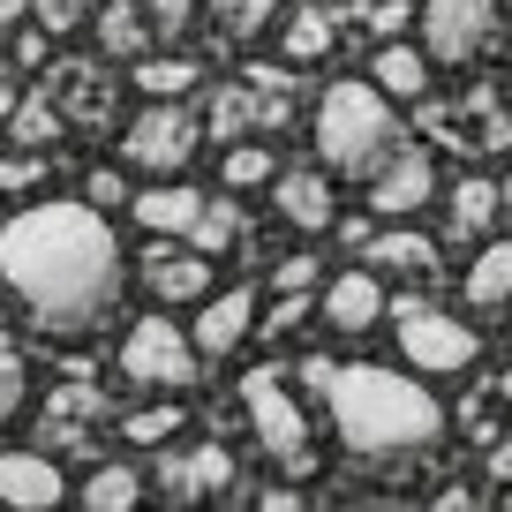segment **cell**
<instances>
[{
  "label": "cell",
  "mask_w": 512,
  "mask_h": 512,
  "mask_svg": "<svg viewBox=\"0 0 512 512\" xmlns=\"http://www.w3.org/2000/svg\"><path fill=\"white\" fill-rule=\"evenodd\" d=\"M0 279L16 287L38 332L83 339L121 302V241L91 196L83 204H31L0 226Z\"/></svg>",
  "instance_id": "obj_1"
},
{
  "label": "cell",
  "mask_w": 512,
  "mask_h": 512,
  "mask_svg": "<svg viewBox=\"0 0 512 512\" xmlns=\"http://www.w3.org/2000/svg\"><path fill=\"white\" fill-rule=\"evenodd\" d=\"M302 377L332 407L339 452L369 475H407L445 445V407L437 392H422L415 369H384V362H302Z\"/></svg>",
  "instance_id": "obj_2"
},
{
  "label": "cell",
  "mask_w": 512,
  "mask_h": 512,
  "mask_svg": "<svg viewBox=\"0 0 512 512\" xmlns=\"http://www.w3.org/2000/svg\"><path fill=\"white\" fill-rule=\"evenodd\" d=\"M407 144V121H400V98H384L377 83H324L317 98V159L332 181H377V166Z\"/></svg>",
  "instance_id": "obj_3"
},
{
  "label": "cell",
  "mask_w": 512,
  "mask_h": 512,
  "mask_svg": "<svg viewBox=\"0 0 512 512\" xmlns=\"http://www.w3.org/2000/svg\"><path fill=\"white\" fill-rule=\"evenodd\" d=\"M241 407H249L256 452H264L279 475H287V482H309V475H317L309 415H302V400L287 392V369H249V377H241Z\"/></svg>",
  "instance_id": "obj_4"
},
{
  "label": "cell",
  "mask_w": 512,
  "mask_h": 512,
  "mask_svg": "<svg viewBox=\"0 0 512 512\" xmlns=\"http://www.w3.org/2000/svg\"><path fill=\"white\" fill-rule=\"evenodd\" d=\"M196 369H204V347L196 332H181L174 317H136L121 339V377L144 384V392H189Z\"/></svg>",
  "instance_id": "obj_5"
},
{
  "label": "cell",
  "mask_w": 512,
  "mask_h": 512,
  "mask_svg": "<svg viewBox=\"0 0 512 512\" xmlns=\"http://www.w3.org/2000/svg\"><path fill=\"white\" fill-rule=\"evenodd\" d=\"M392 339H400L415 377H460L482 354V339L467 332L460 317H445V309H430V302H407V294L392 302Z\"/></svg>",
  "instance_id": "obj_6"
},
{
  "label": "cell",
  "mask_w": 512,
  "mask_h": 512,
  "mask_svg": "<svg viewBox=\"0 0 512 512\" xmlns=\"http://www.w3.org/2000/svg\"><path fill=\"white\" fill-rule=\"evenodd\" d=\"M196 144H204V121H196L181 98H151V106L128 121L121 159L136 166V174H151V181H174L181 166L196 159Z\"/></svg>",
  "instance_id": "obj_7"
},
{
  "label": "cell",
  "mask_w": 512,
  "mask_h": 512,
  "mask_svg": "<svg viewBox=\"0 0 512 512\" xmlns=\"http://www.w3.org/2000/svg\"><path fill=\"white\" fill-rule=\"evenodd\" d=\"M497 38V0H422V53L437 68L482 61Z\"/></svg>",
  "instance_id": "obj_8"
},
{
  "label": "cell",
  "mask_w": 512,
  "mask_h": 512,
  "mask_svg": "<svg viewBox=\"0 0 512 512\" xmlns=\"http://www.w3.org/2000/svg\"><path fill=\"white\" fill-rule=\"evenodd\" d=\"M430 196H437V166H430V151L407 136V144L377 166V181H369V211H377V219H415V211H430Z\"/></svg>",
  "instance_id": "obj_9"
},
{
  "label": "cell",
  "mask_w": 512,
  "mask_h": 512,
  "mask_svg": "<svg viewBox=\"0 0 512 512\" xmlns=\"http://www.w3.org/2000/svg\"><path fill=\"white\" fill-rule=\"evenodd\" d=\"M324 324H332V332H377V324L384 317H392V302H384V287H377V272H369V264H362V272H339L332 279V287H324Z\"/></svg>",
  "instance_id": "obj_10"
},
{
  "label": "cell",
  "mask_w": 512,
  "mask_h": 512,
  "mask_svg": "<svg viewBox=\"0 0 512 512\" xmlns=\"http://www.w3.org/2000/svg\"><path fill=\"white\" fill-rule=\"evenodd\" d=\"M196 347L211 354V362H226V354L241 347V339L256 332V294L249 287H226V294H204V309H196Z\"/></svg>",
  "instance_id": "obj_11"
},
{
  "label": "cell",
  "mask_w": 512,
  "mask_h": 512,
  "mask_svg": "<svg viewBox=\"0 0 512 512\" xmlns=\"http://www.w3.org/2000/svg\"><path fill=\"white\" fill-rule=\"evenodd\" d=\"M68 482L61 467L46 460V452H0V505H16V512H46L61 505Z\"/></svg>",
  "instance_id": "obj_12"
},
{
  "label": "cell",
  "mask_w": 512,
  "mask_h": 512,
  "mask_svg": "<svg viewBox=\"0 0 512 512\" xmlns=\"http://www.w3.org/2000/svg\"><path fill=\"white\" fill-rule=\"evenodd\" d=\"M287 121V91H264V83H234V91L211 98V136L219 144H241L249 128H272Z\"/></svg>",
  "instance_id": "obj_13"
},
{
  "label": "cell",
  "mask_w": 512,
  "mask_h": 512,
  "mask_svg": "<svg viewBox=\"0 0 512 512\" xmlns=\"http://www.w3.org/2000/svg\"><path fill=\"white\" fill-rule=\"evenodd\" d=\"M159 490L166 497H226V490H234V460H226L219 445L166 452V460H159Z\"/></svg>",
  "instance_id": "obj_14"
},
{
  "label": "cell",
  "mask_w": 512,
  "mask_h": 512,
  "mask_svg": "<svg viewBox=\"0 0 512 512\" xmlns=\"http://www.w3.org/2000/svg\"><path fill=\"white\" fill-rule=\"evenodd\" d=\"M144 287H151V302H204L211 294V256L204 249H151L144 256Z\"/></svg>",
  "instance_id": "obj_15"
},
{
  "label": "cell",
  "mask_w": 512,
  "mask_h": 512,
  "mask_svg": "<svg viewBox=\"0 0 512 512\" xmlns=\"http://www.w3.org/2000/svg\"><path fill=\"white\" fill-rule=\"evenodd\" d=\"M128 211H136V226L144 234H166V241H189V226H196V211H204V196L189 189V181H151V189H136L128 196Z\"/></svg>",
  "instance_id": "obj_16"
},
{
  "label": "cell",
  "mask_w": 512,
  "mask_h": 512,
  "mask_svg": "<svg viewBox=\"0 0 512 512\" xmlns=\"http://www.w3.org/2000/svg\"><path fill=\"white\" fill-rule=\"evenodd\" d=\"M362 264L369 272H407V279H430L437 272V241L415 234L407 219H384V234L362 241Z\"/></svg>",
  "instance_id": "obj_17"
},
{
  "label": "cell",
  "mask_w": 512,
  "mask_h": 512,
  "mask_svg": "<svg viewBox=\"0 0 512 512\" xmlns=\"http://www.w3.org/2000/svg\"><path fill=\"white\" fill-rule=\"evenodd\" d=\"M272 204L294 234H324L332 226V174H272Z\"/></svg>",
  "instance_id": "obj_18"
},
{
  "label": "cell",
  "mask_w": 512,
  "mask_h": 512,
  "mask_svg": "<svg viewBox=\"0 0 512 512\" xmlns=\"http://www.w3.org/2000/svg\"><path fill=\"white\" fill-rule=\"evenodd\" d=\"M151 46V8H136V0H106L98 8V53H113V61H144Z\"/></svg>",
  "instance_id": "obj_19"
},
{
  "label": "cell",
  "mask_w": 512,
  "mask_h": 512,
  "mask_svg": "<svg viewBox=\"0 0 512 512\" xmlns=\"http://www.w3.org/2000/svg\"><path fill=\"white\" fill-rule=\"evenodd\" d=\"M369 83H377L384 98H407V106H422V98H430V53H415V46H384L377 68H369Z\"/></svg>",
  "instance_id": "obj_20"
},
{
  "label": "cell",
  "mask_w": 512,
  "mask_h": 512,
  "mask_svg": "<svg viewBox=\"0 0 512 512\" xmlns=\"http://www.w3.org/2000/svg\"><path fill=\"white\" fill-rule=\"evenodd\" d=\"M460 287H467V309H505L512 302V241H490L460 272Z\"/></svg>",
  "instance_id": "obj_21"
},
{
  "label": "cell",
  "mask_w": 512,
  "mask_h": 512,
  "mask_svg": "<svg viewBox=\"0 0 512 512\" xmlns=\"http://www.w3.org/2000/svg\"><path fill=\"white\" fill-rule=\"evenodd\" d=\"M279 53H287V68L324 61V53H332V16H324V8H294L287 31H279Z\"/></svg>",
  "instance_id": "obj_22"
},
{
  "label": "cell",
  "mask_w": 512,
  "mask_h": 512,
  "mask_svg": "<svg viewBox=\"0 0 512 512\" xmlns=\"http://www.w3.org/2000/svg\"><path fill=\"white\" fill-rule=\"evenodd\" d=\"M505 211V189L482 174H467L460 189H452V234H490V219Z\"/></svg>",
  "instance_id": "obj_23"
},
{
  "label": "cell",
  "mask_w": 512,
  "mask_h": 512,
  "mask_svg": "<svg viewBox=\"0 0 512 512\" xmlns=\"http://www.w3.org/2000/svg\"><path fill=\"white\" fill-rule=\"evenodd\" d=\"M287 0H211V31L219 38H256Z\"/></svg>",
  "instance_id": "obj_24"
},
{
  "label": "cell",
  "mask_w": 512,
  "mask_h": 512,
  "mask_svg": "<svg viewBox=\"0 0 512 512\" xmlns=\"http://www.w3.org/2000/svg\"><path fill=\"white\" fill-rule=\"evenodd\" d=\"M8 128H16V144H23V151L53 144V136H61V113H53V91H31L16 113H8Z\"/></svg>",
  "instance_id": "obj_25"
},
{
  "label": "cell",
  "mask_w": 512,
  "mask_h": 512,
  "mask_svg": "<svg viewBox=\"0 0 512 512\" xmlns=\"http://www.w3.org/2000/svg\"><path fill=\"white\" fill-rule=\"evenodd\" d=\"M241 241V219H234V204H211L204 196V211H196V226H189V249H204V256H226Z\"/></svg>",
  "instance_id": "obj_26"
},
{
  "label": "cell",
  "mask_w": 512,
  "mask_h": 512,
  "mask_svg": "<svg viewBox=\"0 0 512 512\" xmlns=\"http://www.w3.org/2000/svg\"><path fill=\"white\" fill-rule=\"evenodd\" d=\"M136 497H144V482L128 475V467H98V475L83 482V505H91V512H128Z\"/></svg>",
  "instance_id": "obj_27"
},
{
  "label": "cell",
  "mask_w": 512,
  "mask_h": 512,
  "mask_svg": "<svg viewBox=\"0 0 512 512\" xmlns=\"http://www.w3.org/2000/svg\"><path fill=\"white\" fill-rule=\"evenodd\" d=\"M279 159L264 144H226V189H272Z\"/></svg>",
  "instance_id": "obj_28"
},
{
  "label": "cell",
  "mask_w": 512,
  "mask_h": 512,
  "mask_svg": "<svg viewBox=\"0 0 512 512\" xmlns=\"http://www.w3.org/2000/svg\"><path fill=\"white\" fill-rule=\"evenodd\" d=\"M196 76H204L196 61H136V91H151V98H181V91H196Z\"/></svg>",
  "instance_id": "obj_29"
},
{
  "label": "cell",
  "mask_w": 512,
  "mask_h": 512,
  "mask_svg": "<svg viewBox=\"0 0 512 512\" xmlns=\"http://www.w3.org/2000/svg\"><path fill=\"white\" fill-rule=\"evenodd\" d=\"M16 407H23V354L8 339V324H0V430L16 422Z\"/></svg>",
  "instance_id": "obj_30"
},
{
  "label": "cell",
  "mask_w": 512,
  "mask_h": 512,
  "mask_svg": "<svg viewBox=\"0 0 512 512\" xmlns=\"http://www.w3.org/2000/svg\"><path fill=\"white\" fill-rule=\"evenodd\" d=\"M181 430V407H144V415H128V445H166V437Z\"/></svg>",
  "instance_id": "obj_31"
},
{
  "label": "cell",
  "mask_w": 512,
  "mask_h": 512,
  "mask_svg": "<svg viewBox=\"0 0 512 512\" xmlns=\"http://www.w3.org/2000/svg\"><path fill=\"white\" fill-rule=\"evenodd\" d=\"M196 8H204V0H151V31L159 38H181L196 23Z\"/></svg>",
  "instance_id": "obj_32"
},
{
  "label": "cell",
  "mask_w": 512,
  "mask_h": 512,
  "mask_svg": "<svg viewBox=\"0 0 512 512\" xmlns=\"http://www.w3.org/2000/svg\"><path fill=\"white\" fill-rule=\"evenodd\" d=\"M83 196H91L98 211H113V204H128V181H121V174H106V166H98V174H91V189H83Z\"/></svg>",
  "instance_id": "obj_33"
},
{
  "label": "cell",
  "mask_w": 512,
  "mask_h": 512,
  "mask_svg": "<svg viewBox=\"0 0 512 512\" xmlns=\"http://www.w3.org/2000/svg\"><path fill=\"white\" fill-rule=\"evenodd\" d=\"M38 181V159H0V196H23Z\"/></svg>",
  "instance_id": "obj_34"
},
{
  "label": "cell",
  "mask_w": 512,
  "mask_h": 512,
  "mask_svg": "<svg viewBox=\"0 0 512 512\" xmlns=\"http://www.w3.org/2000/svg\"><path fill=\"white\" fill-rule=\"evenodd\" d=\"M309 279H317V256H287L279 264V287H309Z\"/></svg>",
  "instance_id": "obj_35"
},
{
  "label": "cell",
  "mask_w": 512,
  "mask_h": 512,
  "mask_svg": "<svg viewBox=\"0 0 512 512\" xmlns=\"http://www.w3.org/2000/svg\"><path fill=\"white\" fill-rule=\"evenodd\" d=\"M400 23H407V0H384L377 16H369V31H400Z\"/></svg>",
  "instance_id": "obj_36"
},
{
  "label": "cell",
  "mask_w": 512,
  "mask_h": 512,
  "mask_svg": "<svg viewBox=\"0 0 512 512\" xmlns=\"http://www.w3.org/2000/svg\"><path fill=\"white\" fill-rule=\"evenodd\" d=\"M16 61H23V68H38V61H46V38L23 31V38H16Z\"/></svg>",
  "instance_id": "obj_37"
},
{
  "label": "cell",
  "mask_w": 512,
  "mask_h": 512,
  "mask_svg": "<svg viewBox=\"0 0 512 512\" xmlns=\"http://www.w3.org/2000/svg\"><path fill=\"white\" fill-rule=\"evenodd\" d=\"M490 475H497V482H512V445H497V460H490Z\"/></svg>",
  "instance_id": "obj_38"
},
{
  "label": "cell",
  "mask_w": 512,
  "mask_h": 512,
  "mask_svg": "<svg viewBox=\"0 0 512 512\" xmlns=\"http://www.w3.org/2000/svg\"><path fill=\"white\" fill-rule=\"evenodd\" d=\"M497 400H505V407H512V369H505V377H497Z\"/></svg>",
  "instance_id": "obj_39"
},
{
  "label": "cell",
  "mask_w": 512,
  "mask_h": 512,
  "mask_svg": "<svg viewBox=\"0 0 512 512\" xmlns=\"http://www.w3.org/2000/svg\"><path fill=\"white\" fill-rule=\"evenodd\" d=\"M505 204H512V181H505Z\"/></svg>",
  "instance_id": "obj_40"
},
{
  "label": "cell",
  "mask_w": 512,
  "mask_h": 512,
  "mask_svg": "<svg viewBox=\"0 0 512 512\" xmlns=\"http://www.w3.org/2000/svg\"><path fill=\"white\" fill-rule=\"evenodd\" d=\"M497 8H512V0H497Z\"/></svg>",
  "instance_id": "obj_41"
}]
</instances>
